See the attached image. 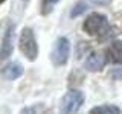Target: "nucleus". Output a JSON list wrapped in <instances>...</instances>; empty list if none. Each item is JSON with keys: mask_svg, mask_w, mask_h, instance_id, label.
<instances>
[{"mask_svg": "<svg viewBox=\"0 0 122 114\" xmlns=\"http://www.w3.org/2000/svg\"><path fill=\"white\" fill-rule=\"evenodd\" d=\"M18 47L21 53L26 56L29 61H35L38 56V44L35 40L32 29L30 28H23L20 33V40H18Z\"/></svg>", "mask_w": 122, "mask_h": 114, "instance_id": "nucleus-1", "label": "nucleus"}, {"mask_svg": "<svg viewBox=\"0 0 122 114\" xmlns=\"http://www.w3.org/2000/svg\"><path fill=\"white\" fill-rule=\"evenodd\" d=\"M82 29L89 35H101L108 30V20L104 14L99 12H92L89 17L84 20Z\"/></svg>", "mask_w": 122, "mask_h": 114, "instance_id": "nucleus-2", "label": "nucleus"}, {"mask_svg": "<svg viewBox=\"0 0 122 114\" xmlns=\"http://www.w3.org/2000/svg\"><path fill=\"white\" fill-rule=\"evenodd\" d=\"M70 56V41L66 37H60L56 38L55 44H53L52 53H51V59L53 62V66L61 67L69 61Z\"/></svg>", "mask_w": 122, "mask_h": 114, "instance_id": "nucleus-3", "label": "nucleus"}, {"mask_svg": "<svg viewBox=\"0 0 122 114\" xmlns=\"http://www.w3.org/2000/svg\"><path fill=\"white\" fill-rule=\"evenodd\" d=\"M84 104V93L81 90H69L61 99L60 111L61 114H72L81 108Z\"/></svg>", "mask_w": 122, "mask_h": 114, "instance_id": "nucleus-4", "label": "nucleus"}, {"mask_svg": "<svg viewBox=\"0 0 122 114\" xmlns=\"http://www.w3.org/2000/svg\"><path fill=\"white\" fill-rule=\"evenodd\" d=\"M105 64H107L105 53L95 50L87 56L86 62H84V67H86V70H89V71H99V70H102V68L105 67Z\"/></svg>", "mask_w": 122, "mask_h": 114, "instance_id": "nucleus-5", "label": "nucleus"}, {"mask_svg": "<svg viewBox=\"0 0 122 114\" xmlns=\"http://www.w3.org/2000/svg\"><path fill=\"white\" fill-rule=\"evenodd\" d=\"M14 24H9L3 35L2 46H0V59H6L12 55L14 50Z\"/></svg>", "mask_w": 122, "mask_h": 114, "instance_id": "nucleus-6", "label": "nucleus"}, {"mask_svg": "<svg viewBox=\"0 0 122 114\" xmlns=\"http://www.w3.org/2000/svg\"><path fill=\"white\" fill-rule=\"evenodd\" d=\"M23 71L25 70H23V66L20 62H9L8 66L3 67L2 75L8 81H15V79H18L23 75Z\"/></svg>", "mask_w": 122, "mask_h": 114, "instance_id": "nucleus-7", "label": "nucleus"}, {"mask_svg": "<svg viewBox=\"0 0 122 114\" xmlns=\"http://www.w3.org/2000/svg\"><path fill=\"white\" fill-rule=\"evenodd\" d=\"M107 56L113 64H122V41L114 40L107 49Z\"/></svg>", "mask_w": 122, "mask_h": 114, "instance_id": "nucleus-8", "label": "nucleus"}, {"mask_svg": "<svg viewBox=\"0 0 122 114\" xmlns=\"http://www.w3.org/2000/svg\"><path fill=\"white\" fill-rule=\"evenodd\" d=\"M90 114H121V109L116 105H101L92 108Z\"/></svg>", "mask_w": 122, "mask_h": 114, "instance_id": "nucleus-9", "label": "nucleus"}, {"mask_svg": "<svg viewBox=\"0 0 122 114\" xmlns=\"http://www.w3.org/2000/svg\"><path fill=\"white\" fill-rule=\"evenodd\" d=\"M82 11H86V5H84L82 2H79L78 5H75V9L72 11V14H70V15H72V17H76V15H79V14L82 12Z\"/></svg>", "mask_w": 122, "mask_h": 114, "instance_id": "nucleus-10", "label": "nucleus"}, {"mask_svg": "<svg viewBox=\"0 0 122 114\" xmlns=\"http://www.w3.org/2000/svg\"><path fill=\"white\" fill-rule=\"evenodd\" d=\"M112 78L116 79V81H122V67L114 68V70L112 71Z\"/></svg>", "mask_w": 122, "mask_h": 114, "instance_id": "nucleus-11", "label": "nucleus"}, {"mask_svg": "<svg viewBox=\"0 0 122 114\" xmlns=\"http://www.w3.org/2000/svg\"><path fill=\"white\" fill-rule=\"evenodd\" d=\"M56 2H58V0H43V8H47V12H49V11H51V6Z\"/></svg>", "mask_w": 122, "mask_h": 114, "instance_id": "nucleus-12", "label": "nucleus"}, {"mask_svg": "<svg viewBox=\"0 0 122 114\" xmlns=\"http://www.w3.org/2000/svg\"><path fill=\"white\" fill-rule=\"evenodd\" d=\"M92 3H95V5H108L110 0H90Z\"/></svg>", "mask_w": 122, "mask_h": 114, "instance_id": "nucleus-13", "label": "nucleus"}, {"mask_svg": "<svg viewBox=\"0 0 122 114\" xmlns=\"http://www.w3.org/2000/svg\"><path fill=\"white\" fill-rule=\"evenodd\" d=\"M3 2H5V0H0V5H2V3H3Z\"/></svg>", "mask_w": 122, "mask_h": 114, "instance_id": "nucleus-14", "label": "nucleus"}]
</instances>
